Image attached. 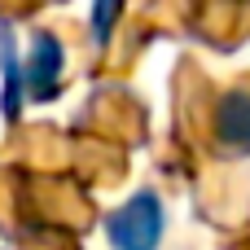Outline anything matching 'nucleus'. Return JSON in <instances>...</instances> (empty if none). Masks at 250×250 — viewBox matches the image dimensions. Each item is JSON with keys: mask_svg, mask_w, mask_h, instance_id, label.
<instances>
[{"mask_svg": "<svg viewBox=\"0 0 250 250\" xmlns=\"http://www.w3.org/2000/svg\"><path fill=\"white\" fill-rule=\"evenodd\" d=\"M163 237V202L154 193H136L127 207L110 215V242L119 250H154Z\"/></svg>", "mask_w": 250, "mask_h": 250, "instance_id": "f257e3e1", "label": "nucleus"}, {"mask_svg": "<svg viewBox=\"0 0 250 250\" xmlns=\"http://www.w3.org/2000/svg\"><path fill=\"white\" fill-rule=\"evenodd\" d=\"M220 136L237 149H250V97L233 92L220 105Z\"/></svg>", "mask_w": 250, "mask_h": 250, "instance_id": "7ed1b4c3", "label": "nucleus"}, {"mask_svg": "<svg viewBox=\"0 0 250 250\" xmlns=\"http://www.w3.org/2000/svg\"><path fill=\"white\" fill-rule=\"evenodd\" d=\"M119 9H123V0H97V4H92V26H97V35H110Z\"/></svg>", "mask_w": 250, "mask_h": 250, "instance_id": "20e7f679", "label": "nucleus"}, {"mask_svg": "<svg viewBox=\"0 0 250 250\" xmlns=\"http://www.w3.org/2000/svg\"><path fill=\"white\" fill-rule=\"evenodd\" d=\"M62 44L53 35H35L31 40V57H26V88L35 97H53L57 92V79H62Z\"/></svg>", "mask_w": 250, "mask_h": 250, "instance_id": "f03ea898", "label": "nucleus"}]
</instances>
